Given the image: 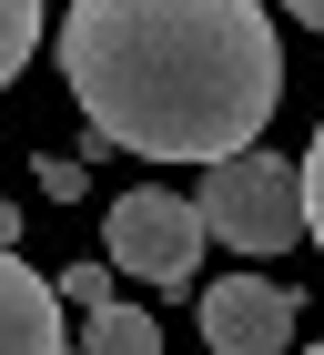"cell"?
Listing matches in <instances>:
<instances>
[{"label":"cell","instance_id":"1","mask_svg":"<svg viewBox=\"0 0 324 355\" xmlns=\"http://www.w3.org/2000/svg\"><path fill=\"white\" fill-rule=\"evenodd\" d=\"M61 82L111 153L223 163L264 142L284 102V41L264 0H71Z\"/></svg>","mask_w":324,"mask_h":355},{"label":"cell","instance_id":"2","mask_svg":"<svg viewBox=\"0 0 324 355\" xmlns=\"http://www.w3.org/2000/svg\"><path fill=\"white\" fill-rule=\"evenodd\" d=\"M192 214H203V234L233 244V254H294V244H304V163H284V153H264V142H243V153L203 163Z\"/></svg>","mask_w":324,"mask_h":355},{"label":"cell","instance_id":"3","mask_svg":"<svg viewBox=\"0 0 324 355\" xmlns=\"http://www.w3.org/2000/svg\"><path fill=\"white\" fill-rule=\"evenodd\" d=\"M203 214H192V193H162V183H142V193H122L102 214V264L111 274H132V284H152V295H192L203 284Z\"/></svg>","mask_w":324,"mask_h":355},{"label":"cell","instance_id":"4","mask_svg":"<svg viewBox=\"0 0 324 355\" xmlns=\"http://www.w3.org/2000/svg\"><path fill=\"white\" fill-rule=\"evenodd\" d=\"M294 325H304V304H294V284H273V274H223V284H203V355H294Z\"/></svg>","mask_w":324,"mask_h":355},{"label":"cell","instance_id":"5","mask_svg":"<svg viewBox=\"0 0 324 355\" xmlns=\"http://www.w3.org/2000/svg\"><path fill=\"white\" fill-rule=\"evenodd\" d=\"M0 355H71V335H61V284L30 274L10 244H0Z\"/></svg>","mask_w":324,"mask_h":355},{"label":"cell","instance_id":"6","mask_svg":"<svg viewBox=\"0 0 324 355\" xmlns=\"http://www.w3.org/2000/svg\"><path fill=\"white\" fill-rule=\"evenodd\" d=\"M71 355H162V325L152 315H142V304H91V315H81V345Z\"/></svg>","mask_w":324,"mask_h":355},{"label":"cell","instance_id":"7","mask_svg":"<svg viewBox=\"0 0 324 355\" xmlns=\"http://www.w3.org/2000/svg\"><path fill=\"white\" fill-rule=\"evenodd\" d=\"M41 10L51 0H0V92L30 71V51H41Z\"/></svg>","mask_w":324,"mask_h":355},{"label":"cell","instance_id":"8","mask_svg":"<svg viewBox=\"0 0 324 355\" xmlns=\"http://www.w3.org/2000/svg\"><path fill=\"white\" fill-rule=\"evenodd\" d=\"M41 193H51V203H81V193H91V163H71V153H41Z\"/></svg>","mask_w":324,"mask_h":355},{"label":"cell","instance_id":"9","mask_svg":"<svg viewBox=\"0 0 324 355\" xmlns=\"http://www.w3.org/2000/svg\"><path fill=\"white\" fill-rule=\"evenodd\" d=\"M51 284H61V304H81V315L111 304V264H71V274H51Z\"/></svg>","mask_w":324,"mask_h":355},{"label":"cell","instance_id":"10","mask_svg":"<svg viewBox=\"0 0 324 355\" xmlns=\"http://www.w3.org/2000/svg\"><path fill=\"white\" fill-rule=\"evenodd\" d=\"M304 234L324 244V122H314V142H304Z\"/></svg>","mask_w":324,"mask_h":355},{"label":"cell","instance_id":"11","mask_svg":"<svg viewBox=\"0 0 324 355\" xmlns=\"http://www.w3.org/2000/svg\"><path fill=\"white\" fill-rule=\"evenodd\" d=\"M284 10H294V21H304V31H324V0H284Z\"/></svg>","mask_w":324,"mask_h":355},{"label":"cell","instance_id":"12","mask_svg":"<svg viewBox=\"0 0 324 355\" xmlns=\"http://www.w3.org/2000/svg\"><path fill=\"white\" fill-rule=\"evenodd\" d=\"M0 244H21V203H0Z\"/></svg>","mask_w":324,"mask_h":355},{"label":"cell","instance_id":"13","mask_svg":"<svg viewBox=\"0 0 324 355\" xmlns=\"http://www.w3.org/2000/svg\"><path fill=\"white\" fill-rule=\"evenodd\" d=\"M304 355H324V345H304Z\"/></svg>","mask_w":324,"mask_h":355}]
</instances>
